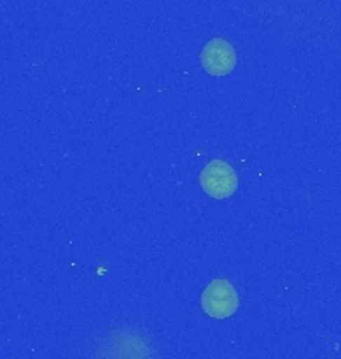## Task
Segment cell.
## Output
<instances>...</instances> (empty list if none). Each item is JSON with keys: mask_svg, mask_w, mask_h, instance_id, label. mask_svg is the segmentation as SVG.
I'll list each match as a JSON object with an SVG mask.
<instances>
[{"mask_svg": "<svg viewBox=\"0 0 341 359\" xmlns=\"http://www.w3.org/2000/svg\"><path fill=\"white\" fill-rule=\"evenodd\" d=\"M240 306V295L227 280H214L208 283L202 294V309L214 320L232 318Z\"/></svg>", "mask_w": 341, "mask_h": 359, "instance_id": "cell-1", "label": "cell"}, {"mask_svg": "<svg viewBox=\"0 0 341 359\" xmlns=\"http://www.w3.org/2000/svg\"><path fill=\"white\" fill-rule=\"evenodd\" d=\"M200 186L210 198L224 200L238 190V174L226 160H212L200 174Z\"/></svg>", "mask_w": 341, "mask_h": 359, "instance_id": "cell-2", "label": "cell"}, {"mask_svg": "<svg viewBox=\"0 0 341 359\" xmlns=\"http://www.w3.org/2000/svg\"><path fill=\"white\" fill-rule=\"evenodd\" d=\"M200 62L210 76H227L238 65V56L227 40L214 39L200 52Z\"/></svg>", "mask_w": 341, "mask_h": 359, "instance_id": "cell-3", "label": "cell"}]
</instances>
